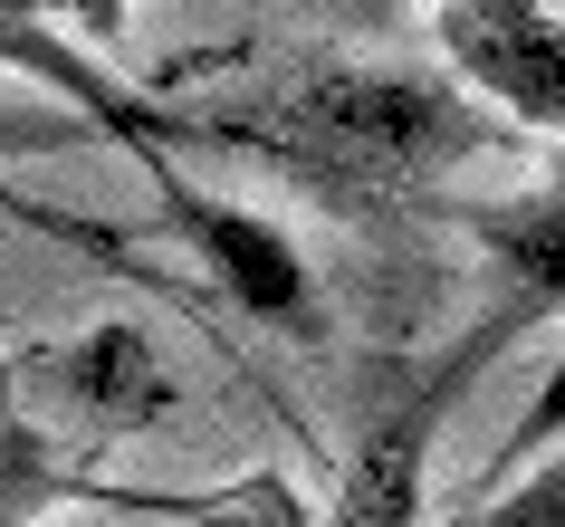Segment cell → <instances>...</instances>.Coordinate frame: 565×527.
Here are the masks:
<instances>
[{"instance_id": "6da1fadb", "label": "cell", "mask_w": 565, "mask_h": 527, "mask_svg": "<svg viewBox=\"0 0 565 527\" xmlns=\"http://www.w3.org/2000/svg\"><path fill=\"white\" fill-rule=\"evenodd\" d=\"M153 96H163V116H153L163 145H202L249 173H278L345 231L413 221L441 202V182L470 154H499L527 135L470 77L345 59V49H268V39L192 49L163 67Z\"/></svg>"}, {"instance_id": "277c9868", "label": "cell", "mask_w": 565, "mask_h": 527, "mask_svg": "<svg viewBox=\"0 0 565 527\" xmlns=\"http://www.w3.org/2000/svg\"><path fill=\"white\" fill-rule=\"evenodd\" d=\"M441 49L527 135L565 125V20L546 0H441Z\"/></svg>"}, {"instance_id": "5b68a950", "label": "cell", "mask_w": 565, "mask_h": 527, "mask_svg": "<svg viewBox=\"0 0 565 527\" xmlns=\"http://www.w3.org/2000/svg\"><path fill=\"white\" fill-rule=\"evenodd\" d=\"M431 221H450L479 260L499 268L489 307H508L527 336L565 317V164L536 182V192H508V202H450V192H441Z\"/></svg>"}, {"instance_id": "8992f818", "label": "cell", "mask_w": 565, "mask_h": 527, "mask_svg": "<svg viewBox=\"0 0 565 527\" xmlns=\"http://www.w3.org/2000/svg\"><path fill=\"white\" fill-rule=\"evenodd\" d=\"M460 527H565V461H536L527 479H499L489 508H470Z\"/></svg>"}, {"instance_id": "3957f363", "label": "cell", "mask_w": 565, "mask_h": 527, "mask_svg": "<svg viewBox=\"0 0 565 527\" xmlns=\"http://www.w3.org/2000/svg\"><path fill=\"white\" fill-rule=\"evenodd\" d=\"M518 336H527V326L508 317V307H479V317L460 326V336H441L431 355H393V365H374L364 393H355L345 461H335L327 527H422L441 422L460 412V393H470Z\"/></svg>"}, {"instance_id": "7a4b0ae2", "label": "cell", "mask_w": 565, "mask_h": 527, "mask_svg": "<svg viewBox=\"0 0 565 527\" xmlns=\"http://www.w3.org/2000/svg\"><path fill=\"white\" fill-rule=\"evenodd\" d=\"M0 67H30L39 87H58L67 106L96 125V145H116L125 164L153 182V202H163V221H173V240L192 250V268L231 297L239 317H259V326H317V297H307V268H298V250H288V231H268L249 202H221V192H202V182L182 173V154L163 145V125H153V116H163V96H153V87H116L96 59H77V49L49 30L39 0H0Z\"/></svg>"}]
</instances>
